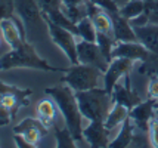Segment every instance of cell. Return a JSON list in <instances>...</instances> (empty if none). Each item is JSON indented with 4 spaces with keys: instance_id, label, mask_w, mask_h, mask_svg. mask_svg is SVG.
<instances>
[{
    "instance_id": "6da1fadb",
    "label": "cell",
    "mask_w": 158,
    "mask_h": 148,
    "mask_svg": "<svg viewBox=\"0 0 158 148\" xmlns=\"http://www.w3.org/2000/svg\"><path fill=\"white\" fill-rule=\"evenodd\" d=\"M46 95L53 98L55 104L58 105V110L61 111L62 117L65 120V126L69 129L71 135L74 136L77 142L83 141V114L80 111V107L77 102L76 92L73 91L68 85L67 86H55L48 87Z\"/></svg>"
},
{
    "instance_id": "7a4b0ae2",
    "label": "cell",
    "mask_w": 158,
    "mask_h": 148,
    "mask_svg": "<svg viewBox=\"0 0 158 148\" xmlns=\"http://www.w3.org/2000/svg\"><path fill=\"white\" fill-rule=\"evenodd\" d=\"M14 68H33L40 71H53V73H67V68L53 67L35 52L33 43L24 42L18 48L10 49L0 58V71H9Z\"/></svg>"
},
{
    "instance_id": "3957f363",
    "label": "cell",
    "mask_w": 158,
    "mask_h": 148,
    "mask_svg": "<svg viewBox=\"0 0 158 148\" xmlns=\"http://www.w3.org/2000/svg\"><path fill=\"white\" fill-rule=\"evenodd\" d=\"M76 98L80 107L83 117L89 121L95 120H105L108 111L112 107V96L105 89H90V91L76 92Z\"/></svg>"
},
{
    "instance_id": "277c9868",
    "label": "cell",
    "mask_w": 158,
    "mask_h": 148,
    "mask_svg": "<svg viewBox=\"0 0 158 148\" xmlns=\"http://www.w3.org/2000/svg\"><path fill=\"white\" fill-rule=\"evenodd\" d=\"M101 74L103 73L93 65L81 62L73 64V67L67 68L65 76L62 77V83L68 85L74 92L90 91L98 87Z\"/></svg>"
},
{
    "instance_id": "5b68a950",
    "label": "cell",
    "mask_w": 158,
    "mask_h": 148,
    "mask_svg": "<svg viewBox=\"0 0 158 148\" xmlns=\"http://www.w3.org/2000/svg\"><path fill=\"white\" fill-rule=\"evenodd\" d=\"M44 22L48 25L49 36L52 39V42L56 46H59V49L65 53V57L69 59L71 64H78V57H77V36L74 33H71L69 30L62 28L58 24L52 22L46 15H43Z\"/></svg>"
},
{
    "instance_id": "8992f818",
    "label": "cell",
    "mask_w": 158,
    "mask_h": 148,
    "mask_svg": "<svg viewBox=\"0 0 158 148\" xmlns=\"http://www.w3.org/2000/svg\"><path fill=\"white\" fill-rule=\"evenodd\" d=\"M15 14L24 22V27L30 36H34L35 31L41 30V25H46L43 12L35 0H14Z\"/></svg>"
},
{
    "instance_id": "52a82bcc",
    "label": "cell",
    "mask_w": 158,
    "mask_h": 148,
    "mask_svg": "<svg viewBox=\"0 0 158 148\" xmlns=\"http://www.w3.org/2000/svg\"><path fill=\"white\" fill-rule=\"evenodd\" d=\"M77 57H78V62L93 65V67L99 68L102 73H105L110 65V61L102 53L98 43L87 42L83 39L77 42Z\"/></svg>"
},
{
    "instance_id": "ba28073f",
    "label": "cell",
    "mask_w": 158,
    "mask_h": 148,
    "mask_svg": "<svg viewBox=\"0 0 158 148\" xmlns=\"http://www.w3.org/2000/svg\"><path fill=\"white\" fill-rule=\"evenodd\" d=\"M133 64L135 61L129 59V58H112L111 59L106 71L103 73V89L110 95L112 93L118 82L130 73V70L133 68Z\"/></svg>"
},
{
    "instance_id": "9c48e42d",
    "label": "cell",
    "mask_w": 158,
    "mask_h": 148,
    "mask_svg": "<svg viewBox=\"0 0 158 148\" xmlns=\"http://www.w3.org/2000/svg\"><path fill=\"white\" fill-rule=\"evenodd\" d=\"M49 132V127L41 123L40 119H24L19 125L14 127V133H21L27 138V141L33 147H39L41 138H44Z\"/></svg>"
},
{
    "instance_id": "30bf717a",
    "label": "cell",
    "mask_w": 158,
    "mask_h": 148,
    "mask_svg": "<svg viewBox=\"0 0 158 148\" xmlns=\"http://www.w3.org/2000/svg\"><path fill=\"white\" fill-rule=\"evenodd\" d=\"M0 33L2 39L5 40L10 49L18 48L21 43L27 39V31L25 27H22L15 18H6L0 21Z\"/></svg>"
},
{
    "instance_id": "8fae6325",
    "label": "cell",
    "mask_w": 158,
    "mask_h": 148,
    "mask_svg": "<svg viewBox=\"0 0 158 148\" xmlns=\"http://www.w3.org/2000/svg\"><path fill=\"white\" fill-rule=\"evenodd\" d=\"M110 132L111 130L105 127V123L102 120H95V121H90L87 127L83 129V138L90 147L103 148L110 145Z\"/></svg>"
},
{
    "instance_id": "7c38bea8",
    "label": "cell",
    "mask_w": 158,
    "mask_h": 148,
    "mask_svg": "<svg viewBox=\"0 0 158 148\" xmlns=\"http://www.w3.org/2000/svg\"><path fill=\"white\" fill-rule=\"evenodd\" d=\"M121 80L115 85L114 91L111 93L112 102H118V104L126 105L127 108H133L135 105H138L139 102H142V99H140L138 92L131 87V82L129 74L124 76V82H121Z\"/></svg>"
},
{
    "instance_id": "4fadbf2b",
    "label": "cell",
    "mask_w": 158,
    "mask_h": 148,
    "mask_svg": "<svg viewBox=\"0 0 158 148\" xmlns=\"http://www.w3.org/2000/svg\"><path fill=\"white\" fill-rule=\"evenodd\" d=\"M154 105H155V99L148 98V101H142V102H139L138 105L130 108L129 117L133 121L136 129L148 132L149 121L152 120V116L155 113V107Z\"/></svg>"
},
{
    "instance_id": "5bb4252c",
    "label": "cell",
    "mask_w": 158,
    "mask_h": 148,
    "mask_svg": "<svg viewBox=\"0 0 158 148\" xmlns=\"http://www.w3.org/2000/svg\"><path fill=\"white\" fill-rule=\"evenodd\" d=\"M151 50H148L140 42H117L111 52L112 58H129L133 61H143L149 55Z\"/></svg>"
},
{
    "instance_id": "9a60e30c",
    "label": "cell",
    "mask_w": 158,
    "mask_h": 148,
    "mask_svg": "<svg viewBox=\"0 0 158 148\" xmlns=\"http://www.w3.org/2000/svg\"><path fill=\"white\" fill-rule=\"evenodd\" d=\"M87 12H89V18L92 19L93 25L96 27L98 33H103V34H112V18L108 11H105L102 7L95 5L93 2L87 3Z\"/></svg>"
},
{
    "instance_id": "2e32d148",
    "label": "cell",
    "mask_w": 158,
    "mask_h": 148,
    "mask_svg": "<svg viewBox=\"0 0 158 148\" xmlns=\"http://www.w3.org/2000/svg\"><path fill=\"white\" fill-rule=\"evenodd\" d=\"M112 18V34L115 42H139L135 28L129 19L118 14H111Z\"/></svg>"
},
{
    "instance_id": "e0dca14e",
    "label": "cell",
    "mask_w": 158,
    "mask_h": 148,
    "mask_svg": "<svg viewBox=\"0 0 158 148\" xmlns=\"http://www.w3.org/2000/svg\"><path fill=\"white\" fill-rule=\"evenodd\" d=\"M138 40L148 50L158 53V24L148 22L145 25H133Z\"/></svg>"
},
{
    "instance_id": "ac0fdd59",
    "label": "cell",
    "mask_w": 158,
    "mask_h": 148,
    "mask_svg": "<svg viewBox=\"0 0 158 148\" xmlns=\"http://www.w3.org/2000/svg\"><path fill=\"white\" fill-rule=\"evenodd\" d=\"M129 113H130V108H127L123 104H118V102H114L111 110L108 111L106 117L103 120L105 123V127L108 130H114L115 127L121 126L124 120L129 119Z\"/></svg>"
},
{
    "instance_id": "d6986e66",
    "label": "cell",
    "mask_w": 158,
    "mask_h": 148,
    "mask_svg": "<svg viewBox=\"0 0 158 148\" xmlns=\"http://www.w3.org/2000/svg\"><path fill=\"white\" fill-rule=\"evenodd\" d=\"M135 125L133 121L130 120V117L127 120H124L123 125L120 126V132L118 135L111 139L110 141V145L108 147L111 148H124V147H130L131 144V139H133V133H135Z\"/></svg>"
},
{
    "instance_id": "ffe728a7",
    "label": "cell",
    "mask_w": 158,
    "mask_h": 148,
    "mask_svg": "<svg viewBox=\"0 0 158 148\" xmlns=\"http://www.w3.org/2000/svg\"><path fill=\"white\" fill-rule=\"evenodd\" d=\"M56 104L55 101H50V99H43L37 104V119L41 120V123L44 126H53V121H55L56 117Z\"/></svg>"
},
{
    "instance_id": "44dd1931",
    "label": "cell",
    "mask_w": 158,
    "mask_h": 148,
    "mask_svg": "<svg viewBox=\"0 0 158 148\" xmlns=\"http://www.w3.org/2000/svg\"><path fill=\"white\" fill-rule=\"evenodd\" d=\"M5 95H15V96H18L19 101L22 102V105L27 107L30 104V96L33 95V91L31 89H21L18 86L6 85V83L0 82V96H5Z\"/></svg>"
},
{
    "instance_id": "7402d4cb",
    "label": "cell",
    "mask_w": 158,
    "mask_h": 148,
    "mask_svg": "<svg viewBox=\"0 0 158 148\" xmlns=\"http://www.w3.org/2000/svg\"><path fill=\"white\" fill-rule=\"evenodd\" d=\"M145 9H146L145 0H130V2H127V3L118 11V14L121 15V16H124L126 19L131 21V19H135L136 16L143 14Z\"/></svg>"
},
{
    "instance_id": "603a6c76",
    "label": "cell",
    "mask_w": 158,
    "mask_h": 148,
    "mask_svg": "<svg viewBox=\"0 0 158 148\" xmlns=\"http://www.w3.org/2000/svg\"><path fill=\"white\" fill-rule=\"evenodd\" d=\"M77 30H78V39L96 43L98 30L93 25V22H92L89 16H86V18H83L81 21L77 22Z\"/></svg>"
},
{
    "instance_id": "cb8c5ba5",
    "label": "cell",
    "mask_w": 158,
    "mask_h": 148,
    "mask_svg": "<svg viewBox=\"0 0 158 148\" xmlns=\"http://www.w3.org/2000/svg\"><path fill=\"white\" fill-rule=\"evenodd\" d=\"M138 71L148 77H158V53L149 52V55L140 61V65L138 67Z\"/></svg>"
},
{
    "instance_id": "d4e9b609",
    "label": "cell",
    "mask_w": 158,
    "mask_h": 148,
    "mask_svg": "<svg viewBox=\"0 0 158 148\" xmlns=\"http://www.w3.org/2000/svg\"><path fill=\"white\" fill-rule=\"evenodd\" d=\"M55 138H56V147H67V148H74L76 147V139L71 135L69 129L65 127H58L55 126Z\"/></svg>"
},
{
    "instance_id": "484cf974",
    "label": "cell",
    "mask_w": 158,
    "mask_h": 148,
    "mask_svg": "<svg viewBox=\"0 0 158 148\" xmlns=\"http://www.w3.org/2000/svg\"><path fill=\"white\" fill-rule=\"evenodd\" d=\"M96 43L99 44V48L102 50V53L106 57V59L111 62V52H112V48L115 44V39L114 36H110V34H103V33H98V37H96Z\"/></svg>"
},
{
    "instance_id": "4316f807",
    "label": "cell",
    "mask_w": 158,
    "mask_h": 148,
    "mask_svg": "<svg viewBox=\"0 0 158 148\" xmlns=\"http://www.w3.org/2000/svg\"><path fill=\"white\" fill-rule=\"evenodd\" d=\"M14 0H0V21L6 18H15Z\"/></svg>"
},
{
    "instance_id": "83f0119b",
    "label": "cell",
    "mask_w": 158,
    "mask_h": 148,
    "mask_svg": "<svg viewBox=\"0 0 158 148\" xmlns=\"http://www.w3.org/2000/svg\"><path fill=\"white\" fill-rule=\"evenodd\" d=\"M35 2H37V5H39L43 14H48L50 11L62 7V0H35Z\"/></svg>"
},
{
    "instance_id": "f1b7e54d",
    "label": "cell",
    "mask_w": 158,
    "mask_h": 148,
    "mask_svg": "<svg viewBox=\"0 0 158 148\" xmlns=\"http://www.w3.org/2000/svg\"><path fill=\"white\" fill-rule=\"evenodd\" d=\"M149 139H151V147L158 148V119H152L149 121Z\"/></svg>"
},
{
    "instance_id": "f546056e",
    "label": "cell",
    "mask_w": 158,
    "mask_h": 148,
    "mask_svg": "<svg viewBox=\"0 0 158 148\" xmlns=\"http://www.w3.org/2000/svg\"><path fill=\"white\" fill-rule=\"evenodd\" d=\"M90 2H93V3L98 5L99 7L108 11L110 14H117L118 11H120V7L117 6V3H115L114 0H90Z\"/></svg>"
},
{
    "instance_id": "4dcf8cb0",
    "label": "cell",
    "mask_w": 158,
    "mask_h": 148,
    "mask_svg": "<svg viewBox=\"0 0 158 148\" xmlns=\"http://www.w3.org/2000/svg\"><path fill=\"white\" fill-rule=\"evenodd\" d=\"M146 95L151 99H158V77H151L149 83H148V89H146Z\"/></svg>"
},
{
    "instance_id": "1f68e13d",
    "label": "cell",
    "mask_w": 158,
    "mask_h": 148,
    "mask_svg": "<svg viewBox=\"0 0 158 148\" xmlns=\"http://www.w3.org/2000/svg\"><path fill=\"white\" fill-rule=\"evenodd\" d=\"M12 120H14L12 111H10L9 108H6L5 105H2V104H0V127L9 125Z\"/></svg>"
},
{
    "instance_id": "d6a6232c",
    "label": "cell",
    "mask_w": 158,
    "mask_h": 148,
    "mask_svg": "<svg viewBox=\"0 0 158 148\" xmlns=\"http://www.w3.org/2000/svg\"><path fill=\"white\" fill-rule=\"evenodd\" d=\"M14 141H15V145L18 148H34L30 142L27 141V138L24 136V135H21V133H15L14 135Z\"/></svg>"
},
{
    "instance_id": "836d02e7",
    "label": "cell",
    "mask_w": 158,
    "mask_h": 148,
    "mask_svg": "<svg viewBox=\"0 0 158 148\" xmlns=\"http://www.w3.org/2000/svg\"><path fill=\"white\" fill-rule=\"evenodd\" d=\"M89 0H62V6L69 7H78V6H87Z\"/></svg>"
},
{
    "instance_id": "e575fe53",
    "label": "cell",
    "mask_w": 158,
    "mask_h": 148,
    "mask_svg": "<svg viewBox=\"0 0 158 148\" xmlns=\"http://www.w3.org/2000/svg\"><path fill=\"white\" fill-rule=\"evenodd\" d=\"M154 107H155V113H158V99L155 101V105H154Z\"/></svg>"
},
{
    "instance_id": "d590c367",
    "label": "cell",
    "mask_w": 158,
    "mask_h": 148,
    "mask_svg": "<svg viewBox=\"0 0 158 148\" xmlns=\"http://www.w3.org/2000/svg\"><path fill=\"white\" fill-rule=\"evenodd\" d=\"M145 2H146V3H148V2H154V0H145Z\"/></svg>"
}]
</instances>
